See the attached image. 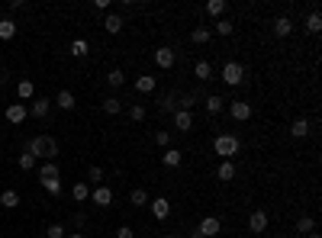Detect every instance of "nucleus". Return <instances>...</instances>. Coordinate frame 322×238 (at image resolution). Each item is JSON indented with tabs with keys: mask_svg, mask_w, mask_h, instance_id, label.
<instances>
[{
	"mask_svg": "<svg viewBox=\"0 0 322 238\" xmlns=\"http://www.w3.org/2000/svg\"><path fill=\"white\" fill-rule=\"evenodd\" d=\"M26 151L32 154L35 161H55V154H58V142L52 138V135H35V138H29V145H26Z\"/></svg>",
	"mask_w": 322,
	"mask_h": 238,
	"instance_id": "nucleus-1",
	"label": "nucleus"
},
{
	"mask_svg": "<svg viewBox=\"0 0 322 238\" xmlns=\"http://www.w3.org/2000/svg\"><path fill=\"white\" fill-rule=\"evenodd\" d=\"M213 148H216V154H222V161H232V154H238L242 142H238L235 135H216L213 138Z\"/></svg>",
	"mask_w": 322,
	"mask_h": 238,
	"instance_id": "nucleus-2",
	"label": "nucleus"
},
{
	"mask_svg": "<svg viewBox=\"0 0 322 238\" xmlns=\"http://www.w3.org/2000/svg\"><path fill=\"white\" fill-rule=\"evenodd\" d=\"M219 232H222V222H219L216 216H206V219H200V225H197L194 238H216Z\"/></svg>",
	"mask_w": 322,
	"mask_h": 238,
	"instance_id": "nucleus-3",
	"label": "nucleus"
},
{
	"mask_svg": "<svg viewBox=\"0 0 322 238\" xmlns=\"http://www.w3.org/2000/svg\"><path fill=\"white\" fill-rule=\"evenodd\" d=\"M242 77H245V65H238V62H225L222 65V81L229 87H238V84H242Z\"/></svg>",
	"mask_w": 322,
	"mask_h": 238,
	"instance_id": "nucleus-4",
	"label": "nucleus"
},
{
	"mask_svg": "<svg viewBox=\"0 0 322 238\" xmlns=\"http://www.w3.org/2000/svg\"><path fill=\"white\" fill-rule=\"evenodd\" d=\"M26 116H29V106L26 103H10L7 106V123L23 126V123H26Z\"/></svg>",
	"mask_w": 322,
	"mask_h": 238,
	"instance_id": "nucleus-5",
	"label": "nucleus"
},
{
	"mask_svg": "<svg viewBox=\"0 0 322 238\" xmlns=\"http://www.w3.org/2000/svg\"><path fill=\"white\" fill-rule=\"evenodd\" d=\"M229 116L235 119V123H245V119H252V103H248V100H235V103H229Z\"/></svg>",
	"mask_w": 322,
	"mask_h": 238,
	"instance_id": "nucleus-6",
	"label": "nucleus"
},
{
	"mask_svg": "<svg viewBox=\"0 0 322 238\" xmlns=\"http://www.w3.org/2000/svg\"><path fill=\"white\" fill-rule=\"evenodd\" d=\"M174 129H177V132H190V129H194V113L174 110Z\"/></svg>",
	"mask_w": 322,
	"mask_h": 238,
	"instance_id": "nucleus-7",
	"label": "nucleus"
},
{
	"mask_svg": "<svg viewBox=\"0 0 322 238\" xmlns=\"http://www.w3.org/2000/svg\"><path fill=\"white\" fill-rule=\"evenodd\" d=\"M248 229H252L255 235H261V232L268 229V212L264 209H255L252 216H248Z\"/></svg>",
	"mask_w": 322,
	"mask_h": 238,
	"instance_id": "nucleus-8",
	"label": "nucleus"
},
{
	"mask_svg": "<svg viewBox=\"0 0 322 238\" xmlns=\"http://www.w3.org/2000/svg\"><path fill=\"white\" fill-rule=\"evenodd\" d=\"M148 206H151V216H155V219H158V222L171 216V203H168V200H164V196H158V200H151V203H148Z\"/></svg>",
	"mask_w": 322,
	"mask_h": 238,
	"instance_id": "nucleus-9",
	"label": "nucleus"
},
{
	"mask_svg": "<svg viewBox=\"0 0 322 238\" xmlns=\"http://www.w3.org/2000/svg\"><path fill=\"white\" fill-rule=\"evenodd\" d=\"M155 65L158 68H174V49H168V45L155 49Z\"/></svg>",
	"mask_w": 322,
	"mask_h": 238,
	"instance_id": "nucleus-10",
	"label": "nucleus"
},
{
	"mask_svg": "<svg viewBox=\"0 0 322 238\" xmlns=\"http://www.w3.org/2000/svg\"><path fill=\"white\" fill-rule=\"evenodd\" d=\"M90 200H93L97 206H110V203H113V190H110V187H93V190H90Z\"/></svg>",
	"mask_w": 322,
	"mask_h": 238,
	"instance_id": "nucleus-11",
	"label": "nucleus"
},
{
	"mask_svg": "<svg viewBox=\"0 0 322 238\" xmlns=\"http://www.w3.org/2000/svg\"><path fill=\"white\" fill-rule=\"evenodd\" d=\"M49 110H52V100H45V97H39V100L29 103V116H35V119H45V116H49Z\"/></svg>",
	"mask_w": 322,
	"mask_h": 238,
	"instance_id": "nucleus-12",
	"label": "nucleus"
},
{
	"mask_svg": "<svg viewBox=\"0 0 322 238\" xmlns=\"http://www.w3.org/2000/svg\"><path fill=\"white\" fill-rule=\"evenodd\" d=\"M290 32H293V19L290 16H277L274 19V35H277V39H287Z\"/></svg>",
	"mask_w": 322,
	"mask_h": 238,
	"instance_id": "nucleus-13",
	"label": "nucleus"
},
{
	"mask_svg": "<svg viewBox=\"0 0 322 238\" xmlns=\"http://www.w3.org/2000/svg\"><path fill=\"white\" fill-rule=\"evenodd\" d=\"M123 26H126V23H123V16H119V13H106V19H103V29L110 32V35L123 32Z\"/></svg>",
	"mask_w": 322,
	"mask_h": 238,
	"instance_id": "nucleus-14",
	"label": "nucleus"
},
{
	"mask_svg": "<svg viewBox=\"0 0 322 238\" xmlns=\"http://www.w3.org/2000/svg\"><path fill=\"white\" fill-rule=\"evenodd\" d=\"M200 100H203V93H197V90H194V93H184V97H177V110H187V113H190Z\"/></svg>",
	"mask_w": 322,
	"mask_h": 238,
	"instance_id": "nucleus-15",
	"label": "nucleus"
},
{
	"mask_svg": "<svg viewBox=\"0 0 322 238\" xmlns=\"http://www.w3.org/2000/svg\"><path fill=\"white\" fill-rule=\"evenodd\" d=\"M58 164L55 161H42V168H39V181H58Z\"/></svg>",
	"mask_w": 322,
	"mask_h": 238,
	"instance_id": "nucleus-16",
	"label": "nucleus"
},
{
	"mask_svg": "<svg viewBox=\"0 0 322 238\" xmlns=\"http://www.w3.org/2000/svg\"><path fill=\"white\" fill-rule=\"evenodd\" d=\"M203 103H206V113H213V116L225 110V100L219 97V93H210V97H203Z\"/></svg>",
	"mask_w": 322,
	"mask_h": 238,
	"instance_id": "nucleus-17",
	"label": "nucleus"
},
{
	"mask_svg": "<svg viewBox=\"0 0 322 238\" xmlns=\"http://www.w3.org/2000/svg\"><path fill=\"white\" fill-rule=\"evenodd\" d=\"M32 93H35V84H32L29 77H23L20 84H16V97L20 100H32Z\"/></svg>",
	"mask_w": 322,
	"mask_h": 238,
	"instance_id": "nucleus-18",
	"label": "nucleus"
},
{
	"mask_svg": "<svg viewBox=\"0 0 322 238\" xmlns=\"http://www.w3.org/2000/svg\"><path fill=\"white\" fill-rule=\"evenodd\" d=\"M155 87H158V81H155L151 74H142V77H136V90H139V93H151Z\"/></svg>",
	"mask_w": 322,
	"mask_h": 238,
	"instance_id": "nucleus-19",
	"label": "nucleus"
},
{
	"mask_svg": "<svg viewBox=\"0 0 322 238\" xmlns=\"http://www.w3.org/2000/svg\"><path fill=\"white\" fill-rule=\"evenodd\" d=\"M0 206L4 209H16L20 206V193L16 190H4V193H0Z\"/></svg>",
	"mask_w": 322,
	"mask_h": 238,
	"instance_id": "nucleus-20",
	"label": "nucleus"
},
{
	"mask_svg": "<svg viewBox=\"0 0 322 238\" xmlns=\"http://www.w3.org/2000/svg\"><path fill=\"white\" fill-rule=\"evenodd\" d=\"M303 26H306V32H313V35H319V32H322V16H319V10H313V13L306 16Z\"/></svg>",
	"mask_w": 322,
	"mask_h": 238,
	"instance_id": "nucleus-21",
	"label": "nucleus"
},
{
	"mask_svg": "<svg viewBox=\"0 0 322 238\" xmlns=\"http://www.w3.org/2000/svg\"><path fill=\"white\" fill-rule=\"evenodd\" d=\"M161 161L168 164V168H177V164L184 161V151H181V148H168V151L161 154Z\"/></svg>",
	"mask_w": 322,
	"mask_h": 238,
	"instance_id": "nucleus-22",
	"label": "nucleus"
},
{
	"mask_svg": "<svg viewBox=\"0 0 322 238\" xmlns=\"http://www.w3.org/2000/svg\"><path fill=\"white\" fill-rule=\"evenodd\" d=\"M210 39H213V29H206V26H197L190 32V42H197V45H206Z\"/></svg>",
	"mask_w": 322,
	"mask_h": 238,
	"instance_id": "nucleus-23",
	"label": "nucleus"
},
{
	"mask_svg": "<svg viewBox=\"0 0 322 238\" xmlns=\"http://www.w3.org/2000/svg\"><path fill=\"white\" fill-rule=\"evenodd\" d=\"M158 110H161V113H174V110H177V93H174V90L164 93V97L158 100Z\"/></svg>",
	"mask_w": 322,
	"mask_h": 238,
	"instance_id": "nucleus-24",
	"label": "nucleus"
},
{
	"mask_svg": "<svg viewBox=\"0 0 322 238\" xmlns=\"http://www.w3.org/2000/svg\"><path fill=\"white\" fill-rule=\"evenodd\" d=\"M13 35H16V23L13 19H10V16H4V19H0V39H13Z\"/></svg>",
	"mask_w": 322,
	"mask_h": 238,
	"instance_id": "nucleus-25",
	"label": "nucleus"
},
{
	"mask_svg": "<svg viewBox=\"0 0 322 238\" xmlns=\"http://www.w3.org/2000/svg\"><path fill=\"white\" fill-rule=\"evenodd\" d=\"M106 84H110L113 90H119V87H123V84H126V74H123V68H113L110 74H106Z\"/></svg>",
	"mask_w": 322,
	"mask_h": 238,
	"instance_id": "nucleus-26",
	"label": "nucleus"
},
{
	"mask_svg": "<svg viewBox=\"0 0 322 238\" xmlns=\"http://www.w3.org/2000/svg\"><path fill=\"white\" fill-rule=\"evenodd\" d=\"M71 196H74L78 203H84V200H90V187H87L84 181H78L74 187H71Z\"/></svg>",
	"mask_w": 322,
	"mask_h": 238,
	"instance_id": "nucleus-27",
	"label": "nucleus"
},
{
	"mask_svg": "<svg viewBox=\"0 0 322 238\" xmlns=\"http://www.w3.org/2000/svg\"><path fill=\"white\" fill-rule=\"evenodd\" d=\"M216 177H219V181H232V177H235V164L232 161H219Z\"/></svg>",
	"mask_w": 322,
	"mask_h": 238,
	"instance_id": "nucleus-28",
	"label": "nucleus"
},
{
	"mask_svg": "<svg viewBox=\"0 0 322 238\" xmlns=\"http://www.w3.org/2000/svg\"><path fill=\"white\" fill-rule=\"evenodd\" d=\"M194 74L200 77V84H203V81L213 77V65H210V62H197V65H194Z\"/></svg>",
	"mask_w": 322,
	"mask_h": 238,
	"instance_id": "nucleus-29",
	"label": "nucleus"
},
{
	"mask_svg": "<svg viewBox=\"0 0 322 238\" xmlns=\"http://www.w3.org/2000/svg\"><path fill=\"white\" fill-rule=\"evenodd\" d=\"M55 106H62V110H74V93H71V90H62V93L55 97Z\"/></svg>",
	"mask_w": 322,
	"mask_h": 238,
	"instance_id": "nucleus-30",
	"label": "nucleus"
},
{
	"mask_svg": "<svg viewBox=\"0 0 322 238\" xmlns=\"http://www.w3.org/2000/svg\"><path fill=\"white\" fill-rule=\"evenodd\" d=\"M103 113H110V116L123 113V100H119V97H106L103 100Z\"/></svg>",
	"mask_w": 322,
	"mask_h": 238,
	"instance_id": "nucleus-31",
	"label": "nucleus"
},
{
	"mask_svg": "<svg viewBox=\"0 0 322 238\" xmlns=\"http://www.w3.org/2000/svg\"><path fill=\"white\" fill-rule=\"evenodd\" d=\"M290 135L293 138H306L309 135V123H306V119H296V123L290 126Z\"/></svg>",
	"mask_w": 322,
	"mask_h": 238,
	"instance_id": "nucleus-32",
	"label": "nucleus"
},
{
	"mask_svg": "<svg viewBox=\"0 0 322 238\" xmlns=\"http://www.w3.org/2000/svg\"><path fill=\"white\" fill-rule=\"evenodd\" d=\"M129 203L132 206H148V190H132V193H129Z\"/></svg>",
	"mask_w": 322,
	"mask_h": 238,
	"instance_id": "nucleus-33",
	"label": "nucleus"
},
{
	"mask_svg": "<svg viewBox=\"0 0 322 238\" xmlns=\"http://www.w3.org/2000/svg\"><path fill=\"white\" fill-rule=\"evenodd\" d=\"M206 13L222 19V13H225V0H210V4H206Z\"/></svg>",
	"mask_w": 322,
	"mask_h": 238,
	"instance_id": "nucleus-34",
	"label": "nucleus"
},
{
	"mask_svg": "<svg viewBox=\"0 0 322 238\" xmlns=\"http://www.w3.org/2000/svg\"><path fill=\"white\" fill-rule=\"evenodd\" d=\"M296 232H303V235H309V232H316V219H313V216H303L300 222H296Z\"/></svg>",
	"mask_w": 322,
	"mask_h": 238,
	"instance_id": "nucleus-35",
	"label": "nucleus"
},
{
	"mask_svg": "<svg viewBox=\"0 0 322 238\" xmlns=\"http://www.w3.org/2000/svg\"><path fill=\"white\" fill-rule=\"evenodd\" d=\"M213 29H216L219 35H232V32H235V26H232V23H229V19H225V16H222V19H216V23H213Z\"/></svg>",
	"mask_w": 322,
	"mask_h": 238,
	"instance_id": "nucleus-36",
	"label": "nucleus"
},
{
	"mask_svg": "<svg viewBox=\"0 0 322 238\" xmlns=\"http://www.w3.org/2000/svg\"><path fill=\"white\" fill-rule=\"evenodd\" d=\"M129 119H132V123H142V119H145V106L132 103V106H129Z\"/></svg>",
	"mask_w": 322,
	"mask_h": 238,
	"instance_id": "nucleus-37",
	"label": "nucleus"
},
{
	"mask_svg": "<svg viewBox=\"0 0 322 238\" xmlns=\"http://www.w3.org/2000/svg\"><path fill=\"white\" fill-rule=\"evenodd\" d=\"M71 55H74V58H84V55H87V42H84V39H74V42H71Z\"/></svg>",
	"mask_w": 322,
	"mask_h": 238,
	"instance_id": "nucleus-38",
	"label": "nucleus"
},
{
	"mask_svg": "<svg viewBox=\"0 0 322 238\" xmlns=\"http://www.w3.org/2000/svg\"><path fill=\"white\" fill-rule=\"evenodd\" d=\"M32 168H35V158H32L29 151H23L20 154V171H32Z\"/></svg>",
	"mask_w": 322,
	"mask_h": 238,
	"instance_id": "nucleus-39",
	"label": "nucleus"
},
{
	"mask_svg": "<svg viewBox=\"0 0 322 238\" xmlns=\"http://www.w3.org/2000/svg\"><path fill=\"white\" fill-rule=\"evenodd\" d=\"M155 142H158L161 148H168L171 145V132H168V129H158V132H155Z\"/></svg>",
	"mask_w": 322,
	"mask_h": 238,
	"instance_id": "nucleus-40",
	"label": "nucleus"
},
{
	"mask_svg": "<svg viewBox=\"0 0 322 238\" xmlns=\"http://www.w3.org/2000/svg\"><path fill=\"white\" fill-rule=\"evenodd\" d=\"M42 187L49 190L52 196H58V193H62V181H42Z\"/></svg>",
	"mask_w": 322,
	"mask_h": 238,
	"instance_id": "nucleus-41",
	"label": "nucleus"
},
{
	"mask_svg": "<svg viewBox=\"0 0 322 238\" xmlns=\"http://www.w3.org/2000/svg\"><path fill=\"white\" fill-rule=\"evenodd\" d=\"M45 235H49V238H65V225H49V229H45Z\"/></svg>",
	"mask_w": 322,
	"mask_h": 238,
	"instance_id": "nucleus-42",
	"label": "nucleus"
},
{
	"mask_svg": "<svg viewBox=\"0 0 322 238\" xmlns=\"http://www.w3.org/2000/svg\"><path fill=\"white\" fill-rule=\"evenodd\" d=\"M116 238H136V232L129 229V225H119V229H116Z\"/></svg>",
	"mask_w": 322,
	"mask_h": 238,
	"instance_id": "nucleus-43",
	"label": "nucleus"
},
{
	"mask_svg": "<svg viewBox=\"0 0 322 238\" xmlns=\"http://www.w3.org/2000/svg\"><path fill=\"white\" fill-rule=\"evenodd\" d=\"M87 177H90V181H103V168H97V164H93V168L87 171Z\"/></svg>",
	"mask_w": 322,
	"mask_h": 238,
	"instance_id": "nucleus-44",
	"label": "nucleus"
},
{
	"mask_svg": "<svg viewBox=\"0 0 322 238\" xmlns=\"http://www.w3.org/2000/svg\"><path fill=\"white\" fill-rule=\"evenodd\" d=\"M71 222H74V229H84V225H87V216H84V212H78Z\"/></svg>",
	"mask_w": 322,
	"mask_h": 238,
	"instance_id": "nucleus-45",
	"label": "nucleus"
},
{
	"mask_svg": "<svg viewBox=\"0 0 322 238\" xmlns=\"http://www.w3.org/2000/svg\"><path fill=\"white\" fill-rule=\"evenodd\" d=\"M65 238H84V235H81V232H71V235H65Z\"/></svg>",
	"mask_w": 322,
	"mask_h": 238,
	"instance_id": "nucleus-46",
	"label": "nucleus"
},
{
	"mask_svg": "<svg viewBox=\"0 0 322 238\" xmlns=\"http://www.w3.org/2000/svg\"><path fill=\"white\" fill-rule=\"evenodd\" d=\"M303 238H319V235H316V232H309V235H303Z\"/></svg>",
	"mask_w": 322,
	"mask_h": 238,
	"instance_id": "nucleus-47",
	"label": "nucleus"
},
{
	"mask_svg": "<svg viewBox=\"0 0 322 238\" xmlns=\"http://www.w3.org/2000/svg\"><path fill=\"white\" fill-rule=\"evenodd\" d=\"M168 238H181V235H168Z\"/></svg>",
	"mask_w": 322,
	"mask_h": 238,
	"instance_id": "nucleus-48",
	"label": "nucleus"
},
{
	"mask_svg": "<svg viewBox=\"0 0 322 238\" xmlns=\"http://www.w3.org/2000/svg\"><path fill=\"white\" fill-rule=\"evenodd\" d=\"M216 238H219V235H216Z\"/></svg>",
	"mask_w": 322,
	"mask_h": 238,
	"instance_id": "nucleus-49",
	"label": "nucleus"
}]
</instances>
